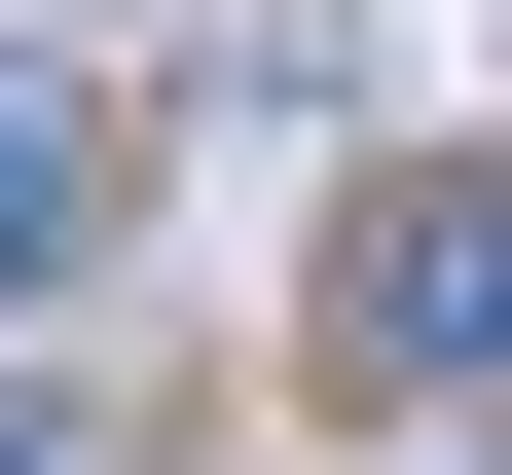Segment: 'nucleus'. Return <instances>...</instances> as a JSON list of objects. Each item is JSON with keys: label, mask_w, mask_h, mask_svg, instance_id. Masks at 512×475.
I'll return each instance as SVG.
<instances>
[{"label": "nucleus", "mask_w": 512, "mask_h": 475, "mask_svg": "<svg viewBox=\"0 0 512 475\" xmlns=\"http://www.w3.org/2000/svg\"><path fill=\"white\" fill-rule=\"evenodd\" d=\"M74 256H110V74H74V37H0V329L74 293Z\"/></svg>", "instance_id": "nucleus-2"}, {"label": "nucleus", "mask_w": 512, "mask_h": 475, "mask_svg": "<svg viewBox=\"0 0 512 475\" xmlns=\"http://www.w3.org/2000/svg\"><path fill=\"white\" fill-rule=\"evenodd\" d=\"M330 366L366 402H512V147H403L330 220Z\"/></svg>", "instance_id": "nucleus-1"}, {"label": "nucleus", "mask_w": 512, "mask_h": 475, "mask_svg": "<svg viewBox=\"0 0 512 475\" xmlns=\"http://www.w3.org/2000/svg\"><path fill=\"white\" fill-rule=\"evenodd\" d=\"M0 475H110V402H74V366H0Z\"/></svg>", "instance_id": "nucleus-3"}]
</instances>
